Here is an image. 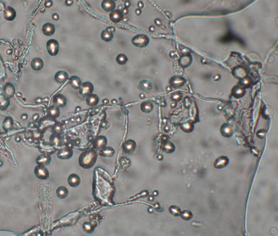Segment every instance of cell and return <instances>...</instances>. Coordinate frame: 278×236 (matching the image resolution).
Returning a JSON list of instances; mask_svg holds the SVG:
<instances>
[{
	"mask_svg": "<svg viewBox=\"0 0 278 236\" xmlns=\"http://www.w3.org/2000/svg\"><path fill=\"white\" fill-rule=\"evenodd\" d=\"M47 49L50 55L56 56L59 51V44L56 40H50L47 43Z\"/></svg>",
	"mask_w": 278,
	"mask_h": 236,
	"instance_id": "cell-1",
	"label": "cell"
},
{
	"mask_svg": "<svg viewBox=\"0 0 278 236\" xmlns=\"http://www.w3.org/2000/svg\"><path fill=\"white\" fill-rule=\"evenodd\" d=\"M34 172L37 177L40 179H44L47 178L49 176V172L47 170L41 165L36 167Z\"/></svg>",
	"mask_w": 278,
	"mask_h": 236,
	"instance_id": "cell-2",
	"label": "cell"
},
{
	"mask_svg": "<svg viewBox=\"0 0 278 236\" xmlns=\"http://www.w3.org/2000/svg\"><path fill=\"white\" fill-rule=\"evenodd\" d=\"M54 103L56 106L59 107H64L67 104V100L66 97L62 95L58 94L53 99Z\"/></svg>",
	"mask_w": 278,
	"mask_h": 236,
	"instance_id": "cell-3",
	"label": "cell"
},
{
	"mask_svg": "<svg viewBox=\"0 0 278 236\" xmlns=\"http://www.w3.org/2000/svg\"><path fill=\"white\" fill-rule=\"evenodd\" d=\"M93 86L89 84V83H86L82 85V86L81 87L80 89V94L82 95L83 97L89 95L92 92L93 90Z\"/></svg>",
	"mask_w": 278,
	"mask_h": 236,
	"instance_id": "cell-4",
	"label": "cell"
},
{
	"mask_svg": "<svg viewBox=\"0 0 278 236\" xmlns=\"http://www.w3.org/2000/svg\"><path fill=\"white\" fill-rule=\"evenodd\" d=\"M31 65L34 70L39 71L43 68L44 66V62L41 59L37 58L32 60Z\"/></svg>",
	"mask_w": 278,
	"mask_h": 236,
	"instance_id": "cell-5",
	"label": "cell"
},
{
	"mask_svg": "<svg viewBox=\"0 0 278 236\" xmlns=\"http://www.w3.org/2000/svg\"><path fill=\"white\" fill-rule=\"evenodd\" d=\"M3 91L5 95L8 97H11L15 93L14 87L10 83H8L5 86Z\"/></svg>",
	"mask_w": 278,
	"mask_h": 236,
	"instance_id": "cell-6",
	"label": "cell"
},
{
	"mask_svg": "<svg viewBox=\"0 0 278 236\" xmlns=\"http://www.w3.org/2000/svg\"><path fill=\"white\" fill-rule=\"evenodd\" d=\"M43 31L46 35L51 36L55 32V27L51 23H46L43 26Z\"/></svg>",
	"mask_w": 278,
	"mask_h": 236,
	"instance_id": "cell-7",
	"label": "cell"
},
{
	"mask_svg": "<svg viewBox=\"0 0 278 236\" xmlns=\"http://www.w3.org/2000/svg\"><path fill=\"white\" fill-rule=\"evenodd\" d=\"M68 75L64 71H59L56 73L55 78L56 81L59 83H63L67 80Z\"/></svg>",
	"mask_w": 278,
	"mask_h": 236,
	"instance_id": "cell-8",
	"label": "cell"
},
{
	"mask_svg": "<svg viewBox=\"0 0 278 236\" xmlns=\"http://www.w3.org/2000/svg\"><path fill=\"white\" fill-rule=\"evenodd\" d=\"M72 155V152L69 150H62L58 153V157L62 159H68Z\"/></svg>",
	"mask_w": 278,
	"mask_h": 236,
	"instance_id": "cell-9",
	"label": "cell"
},
{
	"mask_svg": "<svg viewBox=\"0 0 278 236\" xmlns=\"http://www.w3.org/2000/svg\"><path fill=\"white\" fill-rule=\"evenodd\" d=\"M4 15H5V18L7 20L12 21V20H14V19L15 18L16 14H15V11H14L13 9H12L11 8H9L6 10Z\"/></svg>",
	"mask_w": 278,
	"mask_h": 236,
	"instance_id": "cell-10",
	"label": "cell"
},
{
	"mask_svg": "<svg viewBox=\"0 0 278 236\" xmlns=\"http://www.w3.org/2000/svg\"><path fill=\"white\" fill-rule=\"evenodd\" d=\"M69 83L71 86L76 89L80 88L81 86V81L78 77L73 76L71 77L69 80Z\"/></svg>",
	"mask_w": 278,
	"mask_h": 236,
	"instance_id": "cell-11",
	"label": "cell"
},
{
	"mask_svg": "<svg viewBox=\"0 0 278 236\" xmlns=\"http://www.w3.org/2000/svg\"><path fill=\"white\" fill-rule=\"evenodd\" d=\"M102 7L105 11H111L115 8V3L111 1H105L102 3Z\"/></svg>",
	"mask_w": 278,
	"mask_h": 236,
	"instance_id": "cell-12",
	"label": "cell"
},
{
	"mask_svg": "<svg viewBox=\"0 0 278 236\" xmlns=\"http://www.w3.org/2000/svg\"><path fill=\"white\" fill-rule=\"evenodd\" d=\"M49 115L53 118H56L59 115V109L56 106H51L49 108Z\"/></svg>",
	"mask_w": 278,
	"mask_h": 236,
	"instance_id": "cell-13",
	"label": "cell"
},
{
	"mask_svg": "<svg viewBox=\"0 0 278 236\" xmlns=\"http://www.w3.org/2000/svg\"><path fill=\"white\" fill-rule=\"evenodd\" d=\"M122 14L119 11H113L111 14V18L112 21L115 22H119L122 19Z\"/></svg>",
	"mask_w": 278,
	"mask_h": 236,
	"instance_id": "cell-14",
	"label": "cell"
},
{
	"mask_svg": "<svg viewBox=\"0 0 278 236\" xmlns=\"http://www.w3.org/2000/svg\"><path fill=\"white\" fill-rule=\"evenodd\" d=\"M50 158H49L48 157H46L45 156L42 155V156H39L37 158L36 162L38 164H40V165L43 166V165H47L50 162Z\"/></svg>",
	"mask_w": 278,
	"mask_h": 236,
	"instance_id": "cell-15",
	"label": "cell"
},
{
	"mask_svg": "<svg viewBox=\"0 0 278 236\" xmlns=\"http://www.w3.org/2000/svg\"><path fill=\"white\" fill-rule=\"evenodd\" d=\"M12 123H13V122H12V120L11 117H8L6 118L5 121H3V129H6V130L10 129L12 126Z\"/></svg>",
	"mask_w": 278,
	"mask_h": 236,
	"instance_id": "cell-16",
	"label": "cell"
},
{
	"mask_svg": "<svg viewBox=\"0 0 278 236\" xmlns=\"http://www.w3.org/2000/svg\"><path fill=\"white\" fill-rule=\"evenodd\" d=\"M98 102V98L96 95H91L87 99L88 104L90 106H94L97 104Z\"/></svg>",
	"mask_w": 278,
	"mask_h": 236,
	"instance_id": "cell-17",
	"label": "cell"
},
{
	"mask_svg": "<svg viewBox=\"0 0 278 236\" xmlns=\"http://www.w3.org/2000/svg\"><path fill=\"white\" fill-rule=\"evenodd\" d=\"M93 154H94L91 153H87L86 155H85V156L82 160V163L87 165V164H89L90 163H91V162L93 160V156H94Z\"/></svg>",
	"mask_w": 278,
	"mask_h": 236,
	"instance_id": "cell-18",
	"label": "cell"
},
{
	"mask_svg": "<svg viewBox=\"0 0 278 236\" xmlns=\"http://www.w3.org/2000/svg\"><path fill=\"white\" fill-rule=\"evenodd\" d=\"M68 182L69 183V184H71V185H76L77 184V182H79V178L77 175L73 174L69 177Z\"/></svg>",
	"mask_w": 278,
	"mask_h": 236,
	"instance_id": "cell-19",
	"label": "cell"
},
{
	"mask_svg": "<svg viewBox=\"0 0 278 236\" xmlns=\"http://www.w3.org/2000/svg\"><path fill=\"white\" fill-rule=\"evenodd\" d=\"M9 104V100L6 98L5 97H3L1 95V107L2 109V107H3V109H5L7 107Z\"/></svg>",
	"mask_w": 278,
	"mask_h": 236,
	"instance_id": "cell-20",
	"label": "cell"
},
{
	"mask_svg": "<svg viewBox=\"0 0 278 236\" xmlns=\"http://www.w3.org/2000/svg\"><path fill=\"white\" fill-rule=\"evenodd\" d=\"M102 36L103 40H104V41H108L111 40L113 36H112L111 33L107 32V31H104L102 33Z\"/></svg>",
	"mask_w": 278,
	"mask_h": 236,
	"instance_id": "cell-21",
	"label": "cell"
},
{
	"mask_svg": "<svg viewBox=\"0 0 278 236\" xmlns=\"http://www.w3.org/2000/svg\"><path fill=\"white\" fill-rule=\"evenodd\" d=\"M116 59H117V62L120 64H123L125 63L127 61L126 57L124 55H119L117 57Z\"/></svg>",
	"mask_w": 278,
	"mask_h": 236,
	"instance_id": "cell-22",
	"label": "cell"
},
{
	"mask_svg": "<svg viewBox=\"0 0 278 236\" xmlns=\"http://www.w3.org/2000/svg\"><path fill=\"white\" fill-rule=\"evenodd\" d=\"M58 194L59 196H64L66 194V191H67L65 188H60L59 189H58Z\"/></svg>",
	"mask_w": 278,
	"mask_h": 236,
	"instance_id": "cell-23",
	"label": "cell"
},
{
	"mask_svg": "<svg viewBox=\"0 0 278 236\" xmlns=\"http://www.w3.org/2000/svg\"><path fill=\"white\" fill-rule=\"evenodd\" d=\"M52 4H53V2H52L51 1H47V2L45 3V6H46V7L49 8V7L51 6Z\"/></svg>",
	"mask_w": 278,
	"mask_h": 236,
	"instance_id": "cell-24",
	"label": "cell"
},
{
	"mask_svg": "<svg viewBox=\"0 0 278 236\" xmlns=\"http://www.w3.org/2000/svg\"><path fill=\"white\" fill-rule=\"evenodd\" d=\"M103 142H104V141H103V139L99 140H98V146H100V147H101V146H102V145H103V144H102V143H103Z\"/></svg>",
	"mask_w": 278,
	"mask_h": 236,
	"instance_id": "cell-25",
	"label": "cell"
},
{
	"mask_svg": "<svg viewBox=\"0 0 278 236\" xmlns=\"http://www.w3.org/2000/svg\"><path fill=\"white\" fill-rule=\"evenodd\" d=\"M53 18L54 20L57 21V20H58V19H59V16H58L57 14H54V15H53Z\"/></svg>",
	"mask_w": 278,
	"mask_h": 236,
	"instance_id": "cell-26",
	"label": "cell"
},
{
	"mask_svg": "<svg viewBox=\"0 0 278 236\" xmlns=\"http://www.w3.org/2000/svg\"><path fill=\"white\" fill-rule=\"evenodd\" d=\"M72 3H73L72 1H67V2H66V4L68 5H70Z\"/></svg>",
	"mask_w": 278,
	"mask_h": 236,
	"instance_id": "cell-27",
	"label": "cell"
}]
</instances>
